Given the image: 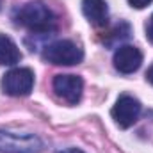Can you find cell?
<instances>
[{"instance_id":"cell-13","label":"cell","mask_w":153,"mask_h":153,"mask_svg":"<svg viewBox=\"0 0 153 153\" xmlns=\"http://www.w3.org/2000/svg\"><path fill=\"white\" fill-rule=\"evenodd\" d=\"M146 78H148L150 84H153V66H150V70H148V73H146Z\"/></svg>"},{"instance_id":"cell-3","label":"cell","mask_w":153,"mask_h":153,"mask_svg":"<svg viewBox=\"0 0 153 153\" xmlns=\"http://www.w3.org/2000/svg\"><path fill=\"white\" fill-rule=\"evenodd\" d=\"M43 141L34 134L0 130V153H39Z\"/></svg>"},{"instance_id":"cell-10","label":"cell","mask_w":153,"mask_h":153,"mask_svg":"<svg viewBox=\"0 0 153 153\" xmlns=\"http://www.w3.org/2000/svg\"><path fill=\"white\" fill-rule=\"evenodd\" d=\"M130 36V25L128 23H125V22H119L117 25H116L114 29H112V32L109 34V38H107V45H117V43H121L123 39H126Z\"/></svg>"},{"instance_id":"cell-6","label":"cell","mask_w":153,"mask_h":153,"mask_svg":"<svg viewBox=\"0 0 153 153\" xmlns=\"http://www.w3.org/2000/svg\"><path fill=\"white\" fill-rule=\"evenodd\" d=\"M52 85H53L55 94L71 105L78 103L82 98L84 80L76 75H55Z\"/></svg>"},{"instance_id":"cell-7","label":"cell","mask_w":153,"mask_h":153,"mask_svg":"<svg viewBox=\"0 0 153 153\" xmlns=\"http://www.w3.org/2000/svg\"><path fill=\"white\" fill-rule=\"evenodd\" d=\"M114 68L119 71V73H134L141 68L143 64V53L137 46L134 45H121L117 50L114 52Z\"/></svg>"},{"instance_id":"cell-11","label":"cell","mask_w":153,"mask_h":153,"mask_svg":"<svg viewBox=\"0 0 153 153\" xmlns=\"http://www.w3.org/2000/svg\"><path fill=\"white\" fill-rule=\"evenodd\" d=\"M153 0H128V4L132 5V7H135V9H144L146 5H150Z\"/></svg>"},{"instance_id":"cell-9","label":"cell","mask_w":153,"mask_h":153,"mask_svg":"<svg viewBox=\"0 0 153 153\" xmlns=\"http://www.w3.org/2000/svg\"><path fill=\"white\" fill-rule=\"evenodd\" d=\"M22 59V52L16 46V43L9 36L0 34V64L4 66H14Z\"/></svg>"},{"instance_id":"cell-12","label":"cell","mask_w":153,"mask_h":153,"mask_svg":"<svg viewBox=\"0 0 153 153\" xmlns=\"http://www.w3.org/2000/svg\"><path fill=\"white\" fill-rule=\"evenodd\" d=\"M146 38H148L150 43H153V14L150 16L148 23H146Z\"/></svg>"},{"instance_id":"cell-4","label":"cell","mask_w":153,"mask_h":153,"mask_svg":"<svg viewBox=\"0 0 153 153\" xmlns=\"http://www.w3.org/2000/svg\"><path fill=\"white\" fill-rule=\"evenodd\" d=\"M34 87V71L29 68H13L2 78V91L9 96H27Z\"/></svg>"},{"instance_id":"cell-1","label":"cell","mask_w":153,"mask_h":153,"mask_svg":"<svg viewBox=\"0 0 153 153\" xmlns=\"http://www.w3.org/2000/svg\"><path fill=\"white\" fill-rule=\"evenodd\" d=\"M13 20L16 25L25 27L32 32H48L55 25L53 13L41 2H27L14 9Z\"/></svg>"},{"instance_id":"cell-2","label":"cell","mask_w":153,"mask_h":153,"mask_svg":"<svg viewBox=\"0 0 153 153\" xmlns=\"http://www.w3.org/2000/svg\"><path fill=\"white\" fill-rule=\"evenodd\" d=\"M43 59L48 61L50 64H55V66H73V64L82 62L84 52L73 41L59 39V41H53V43L45 46Z\"/></svg>"},{"instance_id":"cell-8","label":"cell","mask_w":153,"mask_h":153,"mask_svg":"<svg viewBox=\"0 0 153 153\" xmlns=\"http://www.w3.org/2000/svg\"><path fill=\"white\" fill-rule=\"evenodd\" d=\"M82 13L94 27H105L109 22V5L105 0H82Z\"/></svg>"},{"instance_id":"cell-5","label":"cell","mask_w":153,"mask_h":153,"mask_svg":"<svg viewBox=\"0 0 153 153\" xmlns=\"http://www.w3.org/2000/svg\"><path fill=\"white\" fill-rule=\"evenodd\" d=\"M141 102L130 94H121L117 98V102L114 103L111 116L116 121L117 126L121 128H130L141 116Z\"/></svg>"},{"instance_id":"cell-14","label":"cell","mask_w":153,"mask_h":153,"mask_svg":"<svg viewBox=\"0 0 153 153\" xmlns=\"http://www.w3.org/2000/svg\"><path fill=\"white\" fill-rule=\"evenodd\" d=\"M61 153H84L82 150H76V148H70V150H62Z\"/></svg>"}]
</instances>
